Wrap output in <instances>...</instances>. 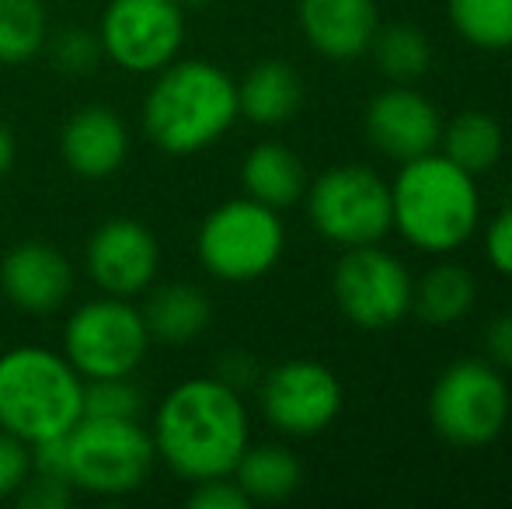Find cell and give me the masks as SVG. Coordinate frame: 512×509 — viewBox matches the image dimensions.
<instances>
[{
  "instance_id": "obj_15",
  "label": "cell",
  "mask_w": 512,
  "mask_h": 509,
  "mask_svg": "<svg viewBox=\"0 0 512 509\" xmlns=\"http://www.w3.org/2000/svg\"><path fill=\"white\" fill-rule=\"evenodd\" d=\"M0 293L18 311L49 318L74 293L70 258L46 241H21L0 258Z\"/></svg>"
},
{
  "instance_id": "obj_34",
  "label": "cell",
  "mask_w": 512,
  "mask_h": 509,
  "mask_svg": "<svg viewBox=\"0 0 512 509\" xmlns=\"http://www.w3.org/2000/svg\"><path fill=\"white\" fill-rule=\"evenodd\" d=\"M216 377H220V381H227L230 387H237V391H244L248 384L258 381V363L251 360L248 353H227L220 360V370H216Z\"/></svg>"
},
{
  "instance_id": "obj_20",
  "label": "cell",
  "mask_w": 512,
  "mask_h": 509,
  "mask_svg": "<svg viewBox=\"0 0 512 509\" xmlns=\"http://www.w3.org/2000/svg\"><path fill=\"white\" fill-rule=\"evenodd\" d=\"M147 332L161 346H189L213 321V304L199 286L192 283H164L154 286L143 304Z\"/></svg>"
},
{
  "instance_id": "obj_1",
  "label": "cell",
  "mask_w": 512,
  "mask_h": 509,
  "mask_svg": "<svg viewBox=\"0 0 512 509\" xmlns=\"http://www.w3.org/2000/svg\"><path fill=\"white\" fill-rule=\"evenodd\" d=\"M150 440L157 461L182 482L196 485L230 475L251 443L241 391L220 377H189L175 384L157 401Z\"/></svg>"
},
{
  "instance_id": "obj_35",
  "label": "cell",
  "mask_w": 512,
  "mask_h": 509,
  "mask_svg": "<svg viewBox=\"0 0 512 509\" xmlns=\"http://www.w3.org/2000/svg\"><path fill=\"white\" fill-rule=\"evenodd\" d=\"M14 161H18V140H14V133L0 123V182H4L7 175H11Z\"/></svg>"
},
{
  "instance_id": "obj_10",
  "label": "cell",
  "mask_w": 512,
  "mask_h": 509,
  "mask_svg": "<svg viewBox=\"0 0 512 509\" xmlns=\"http://www.w3.org/2000/svg\"><path fill=\"white\" fill-rule=\"evenodd\" d=\"M95 32L108 63L154 77L182 56L185 7L178 0H108Z\"/></svg>"
},
{
  "instance_id": "obj_25",
  "label": "cell",
  "mask_w": 512,
  "mask_h": 509,
  "mask_svg": "<svg viewBox=\"0 0 512 509\" xmlns=\"http://www.w3.org/2000/svg\"><path fill=\"white\" fill-rule=\"evenodd\" d=\"M46 35V0H0V67L32 63L46 46Z\"/></svg>"
},
{
  "instance_id": "obj_22",
  "label": "cell",
  "mask_w": 512,
  "mask_h": 509,
  "mask_svg": "<svg viewBox=\"0 0 512 509\" xmlns=\"http://www.w3.org/2000/svg\"><path fill=\"white\" fill-rule=\"evenodd\" d=\"M230 475L251 503H286L304 482V464L283 443H248Z\"/></svg>"
},
{
  "instance_id": "obj_26",
  "label": "cell",
  "mask_w": 512,
  "mask_h": 509,
  "mask_svg": "<svg viewBox=\"0 0 512 509\" xmlns=\"http://www.w3.org/2000/svg\"><path fill=\"white\" fill-rule=\"evenodd\" d=\"M453 32L478 49H512V0H446Z\"/></svg>"
},
{
  "instance_id": "obj_4",
  "label": "cell",
  "mask_w": 512,
  "mask_h": 509,
  "mask_svg": "<svg viewBox=\"0 0 512 509\" xmlns=\"http://www.w3.org/2000/svg\"><path fill=\"white\" fill-rule=\"evenodd\" d=\"M84 419V377L46 346L0 353V429L35 443L67 436Z\"/></svg>"
},
{
  "instance_id": "obj_24",
  "label": "cell",
  "mask_w": 512,
  "mask_h": 509,
  "mask_svg": "<svg viewBox=\"0 0 512 509\" xmlns=\"http://www.w3.org/2000/svg\"><path fill=\"white\" fill-rule=\"evenodd\" d=\"M370 53L377 60L380 74L391 77L394 84H415L432 67L429 35L418 25H408V21H394V25L377 28V35L370 42Z\"/></svg>"
},
{
  "instance_id": "obj_13",
  "label": "cell",
  "mask_w": 512,
  "mask_h": 509,
  "mask_svg": "<svg viewBox=\"0 0 512 509\" xmlns=\"http://www.w3.org/2000/svg\"><path fill=\"white\" fill-rule=\"evenodd\" d=\"M84 269L88 279L108 297H140L154 286L161 269V248L143 220L108 217L91 231L84 245Z\"/></svg>"
},
{
  "instance_id": "obj_33",
  "label": "cell",
  "mask_w": 512,
  "mask_h": 509,
  "mask_svg": "<svg viewBox=\"0 0 512 509\" xmlns=\"http://www.w3.org/2000/svg\"><path fill=\"white\" fill-rule=\"evenodd\" d=\"M485 360L495 363L499 370H512V311H502L485 325Z\"/></svg>"
},
{
  "instance_id": "obj_7",
  "label": "cell",
  "mask_w": 512,
  "mask_h": 509,
  "mask_svg": "<svg viewBox=\"0 0 512 509\" xmlns=\"http://www.w3.org/2000/svg\"><path fill=\"white\" fill-rule=\"evenodd\" d=\"M509 384L488 360H457L429 391V426L439 440L460 450L488 447L509 422Z\"/></svg>"
},
{
  "instance_id": "obj_11",
  "label": "cell",
  "mask_w": 512,
  "mask_h": 509,
  "mask_svg": "<svg viewBox=\"0 0 512 509\" xmlns=\"http://www.w3.org/2000/svg\"><path fill=\"white\" fill-rule=\"evenodd\" d=\"M411 290H415V279L408 265L380 245L345 248L331 276L338 311L366 332H380L408 318Z\"/></svg>"
},
{
  "instance_id": "obj_18",
  "label": "cell",
  "mask_w": 512,
  "mask_h": 509,
  "mask_svg": "<svg viewBox=\"0 0 512 509\" xmlns=\"http://www.w3.org/2000/svg\"><path fill=\"white\" fill-rule=\"evenodd\" d=\"M304 105V77L286 60H262L237 81V109L255 126H283Z\"/></svg>"
},
{
  "instance_id": "obj_16",
  "label": "cell",
  "mask_w": 512,
  "mask_h": 509,
  "mask_svg": "<svg viewBox=\"0 0 512 509\" xmlns=\"http://www.w3.org/2000/svg\"><path fill=\"white\" fill-rule=\"evenodd\" d=\"M60 157L84 182H105L126 164L129 129L108 105H81L60 129Z\"/></svg>"
},
{
  "instance_id": "obj_31",
  "label": "cell",
  "mask_w": 512,
  "mask_h": 509,
  "mask_svg": "<svg viewBox=\"0 0 512 509\" xmlns=\"http://www.w3.org/2000/svg\"><path fill=\"white\" fill-rule=\"evenodd\" d=\"M189 506L192 509H248L251 499L244 496V489L234 482V475H223V478H206V482L192 485Z\"/></svg>"
},
{
  "instance_id": "obj_21",
  "label": "cell",
  "mask_w": 512,
  "mask_h": 509,
  "mask_svg": "<svg viewBox=\"0 0 512 509\" xmlns=\"http://www.w3.org/2000/svg\"><path fill=\"white\" fill-rule=\"evenodd\" d=\"M474 300H478V283L471 272L457 262H439L425 269L422 279H415L411 311L425 325L450 328L474 311Z\"/></svg>"
},
{
  "instance_id": "obj_2",
  "label": "cell",
  "mask_w": 512,
  "mask_h": 509,
  "mask_svg": "<svg viewBox=\"0 0 512 509\" xmlns=\"http://www.w3.org/2000/svg\"><path fill=\"white\" fill-rule=\"evenodd\" d=\"M143 133L171 157L213 147L241 119L237 81L213 60H171L143 95Z\"/></svg>"
},
{
  "instance_id": "obj_14",
  "label": "cell",
  "mask_w": 512,
  "mask_h": 509,
  "mask_svg": "<svg viewBox=\"0 0 512 509\" xmlns=\"http://www.w3.org/2000/svg\"><path fill=\"white\" fill-rule=\"evenodd\" d=\"M439 136L443 116L422 91H411V84H394L366 105V140L398 164L432 154Z\"/></svg>"
},
{
  "instance_id": "obj_8",
  "label": "cell",
  "mask_w": 512,
  "mask_h": 509,
  "mask_svg": "<svg viewBox=\"0 0 512 509\" xmlns=\"http://www.w3.org/2000/svg\"><path fill=\"white\" fill-rule=\"evenodd\" d=\"M307 217L338 248L380 245L394 231L391 185L366 164H335L307 182Z\"/></svg>"
},
{
  "instance_id": "obj_28",
  "label": "cell",
  "mask_w": 512,
  "mask_h": 509,
  "mask_svg": "<svg viewBox=\"0 0 512 509\" xmlns=\"http://www.w3.org/2000/svg\"><path fill=\"white\" fill-rule=\"evenodd\" d=\"M84 415L88 419H140L143 391L133 384V377L84 381Z\"/></svg>"
},
{
  "instance_id": "obj_36",
  "label": "cell",
  "mask_w": 512,
  "mask_h": 509,
  "mask_svg": "<svg viewBox=\"0 0 512 509\" xmlns=\"http://www.w3.org/2000/svg\"><path fill=\"white\" fill-rule=\"evenodd\" d=\"M182 7H196V11H203V7H213L216 0H178Z\"/></svg>"
},
{
  "instance_id": "obj_32",
  "label": "cell",
  "mask_w": 512,
  "mask_h": 509,
  "mask_svg": "<svg viewBox=\"0 0 512 509\" xmlns=\"http://www.w3.org/2000/svg\"><path fill=\"white\" fill-rule=\"evenodd\" d=\"M485 255L495 272L512 279V203L495 213V220L485 231Z\"/></svg>"
},
{
  "instance_id": "obj_3",
  "label": "cell",
  "mask_w": 512,
  "mask_h": 509,
  "mask_svg": "<svg viewBox=\"0 0 512 509\" xmlns=\"http://www.w3.org/2000/svg\"><path fill=\"white\" fill-rule=\"evenodd\" d=\"M394 231L415 252L450 255L474 238L481 224L478 175L453 164L446 154H422L401 164L391 182Z\"/></svg>"
},
{
  "instance_id": "obj_5",
  "label": "cell",
  "mask_w": 512,
  "mask_h": 509,
  "mask_svg": "<svg viewBox=\"0 0 512 509\" xmlns=\"http://www.w3.org/2000/svg\"><path fill=\"white\" fill-rule=\"evenodd\" d=\"M157 464L150 429L140 419H88L63 436V468L74 492L119 499L143 489Z\"/></svg>"
},
{
  "instance_id": "obj_17",
  "label": "cell",
  "mask_w": 512,
  "mask_h": 509,
  "mask_svg": "<svg viewBox=\"0 0 512 509\" xmlns=\"http://www.w3.org/2000/svg\"><path fill=\"white\" fill-rule=\"evenodd\" d=\"M297 21L317 56L342 63L370 53L380 11L377 0H300Z\"/></svg>"
},
{
  "instance_id": "obj_12",
  "label": "cell",
  "mask_w": 512,
  "mask_h": 509,
  "mask_svg": "<svg viewBox=\"0 0 512 509\" xmlns=\"http://www.w3.org/2000/svg\"><path fill=\"white\" fill-rule=\"evenodd\" d=\"M342 381L321 360H283L265 370L258 384V405L276 433L283 436H317L342 412Z\"/></svg>"
},
{
  "instance_id": "obj_23",
  "label": "cell",
  "mask_w": 512,
  "mask_h": 509,
  "mask_svg": "<svg viewBox=\"0 0 512 509\" xmlns=\"http://www.w3.org/2000/svg\"><path fill=\"white\" fill-rule=\"evenodd\" d=\"M439 147L450 157L453 164H460L471 175H485L499 164L502 147H506V136L502 126L495 123L488 112L467 109L457 112L450 123H443V136H439Z\"/></svg>"
},
{
  "instance_id": "obj_30",
  "label": "cell",
  "mask_w": 512,
  "mask_h": 509,
  "mask_svg": "<svg viewBox=\"0 0 512 509\" xmlns=\"http://www.w3.org/2000/svg\"><path fill=\"white\" fill-rule=\"evenodd\" d=\"M74 496H77V492L70 489V482L32 471V475H28V482L21 485L14 499H18L25 509H63V506L74 503Z\"/></svg>"
},
{
  "instance_id": "obj_27",
  "label": "cell",
  "mask_w": 512,
  "mask_h": 509,
  "mask_svg": "<svg viewBox=\"0 0 512 509\" xmlns=\"http://www.w3.org/2000/svg\"><path fill=\"white\" fill-rule=\"evenodd\" d=\"M42 53L49 56L53 70L67 77H88L102 67L105 53H102V42H98V32L88 25H60V28H49L46 35V46Z\"/></svg>"
},
{
  "instance_id": "obj_19",
  "label": "cell",
  "mask_w": 512,
  "mask_h": 509,
  "mask_svg": "<svg viewBox=\"0 0 512 509\" xmlns=\"http://www.w3.org/2000/svg\"><path fill=\"white\" fill-rule=\"evenodd\" d=\"M307 168L286 143L265 140L258 147H251L241 161V185L244 196H251L255 203H265L272 210H290L304 199L307 192Z\"/></svg>"
},
{
  "instance_id": "obj_6",
  "label": "cell",
  "mask_w": 512,
  "mask_h": 509,
  "mask_svg": "<svg viewBox=\"0 0 512 509\" xmlns=\"http://www.w3.org/2000/svg\"><path fill=\"white\" fill-rule=\"evenodd\" d=\"M286 252V227L279 210L251 196L227 199L206 213L196 234L203 269L223 283H251L269 276Z\"/></svg>"
},
{
  "instance_id": "obj_29",
  "label": "cell",
  "mask_w": 512,
  "mask_h": 509,
  "mask_svg": "<svg viewBox=\"0 0 512 509\" xmlns=\"http://www.w3.org/2000/svg\"><path fill=\"white\" fill-rule=\"evenodd\" d=\"M32 475V447L0 429V499H14Z\"/></svg>"
},
{
  "instance_id": "obj_9",
  "label": "cell",
  "mask_w": 512,
  "mask_h": 509,
  "mask_svg": "<svg viewBox=\"0 0 512 509\" xmlns=\"http://www.w3.org/2000/svg\"><path fill=\"white\" fill-rule=\"evenodd\" d=\"M150 339L143 311L126 297L84 300L63 328V356L84 381L133 377L147 360Z\"/></svg>"
}]
</instances>
